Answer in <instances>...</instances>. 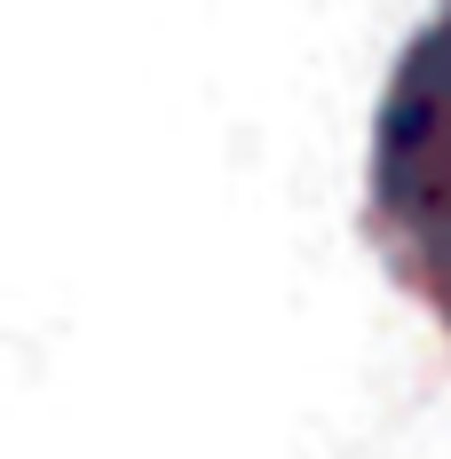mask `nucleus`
I'll return each instance as SVG.
<instances>
[{
	"instance_id": "obj_1",
	"label": "nucleus",
	"mask_w": 451,
	"mask_h": 459,
	"mask_svg": "<svg viewBox=\"0 0 451 459\" xmlns=\"http://www.w3.org/2000/svg\"><path fill=\"white\" fill-rule=\"evenodd\" d=\"M380 190L420 238L451 246V16L412 48L380 111Z\"/></svg>"
}]
</instances>
